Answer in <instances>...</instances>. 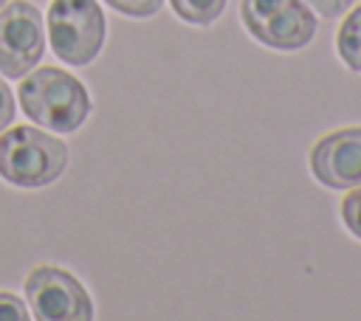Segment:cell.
Segmentation results:
<instances>
[{
	"label": "cell",
	"mask_w": 361,
	"mask_h": 321,
	"mask_svg": "<svg viewBox=\"0 0 361 321\" xmlns=\"http://www.w3.org/2000/svg\"><path fill=\"white\" fill-rule=\"evenodd\" d=\"M23 113L37 124L54 132H73L85 124L90 113L87 87L68 70L45 65L34 73L28 70L17 90Z\"/></svg>",
	"instance_id": "obj_1"
},
{
	"label": "cell",
	"mask_w": 361,
	"mask_h": 321,
	"mask_svg": "<svg viewBox=\"0 0 361 321\" xmlns=\"http://www.w3.org/2000/svg\"><path fill=\"white\" fill-rule=\"evenodd\" d=\"M68 166V144L56 135L17 124L0 132V177L20 189H39L62 177Z\"/></svg>",
	"instance_id": "obj_2"
},
{
	"label": "cell",
	"mask_w": 361,
	"mask_h": 321,
	"mask_svg": "<svg viewBox=\"0 0 361 321\" xmlns=\"http://www.w3.org/2000/svg\"><path fill=\"white\" fill-rule=\"evenodd\" d=\"M104 14L96 0H54L48 6V37L56 59L90 65L104 45Z\"/></svg>",
	"instance_id": "obj_3"
},
{
	"label": "cell",
	"mask_w": 361,
	"mask_h": 321,
	"mask_svg": "<svg viewBox=\"0 0 361 321\" xmlns=\"http://www.w3.org/2000/svg\"><path fill=\"white\" fill-rule=\"evenodd\" d=\"M240 17L257 42L276 51H299L316 34V17L302 0H243Z\"/></svg>",
	"instance_id": "obj_4"
},
{
	"label": "cell",
	"mask_w": 361,
	"mask_h": 321,
	"mask_svg": "<svg viewBox=\"0 0 361 321\" xmlns=\"http://www.w3.org/2000/svg\"><path fill=\"white\" fill-rule=\"evenodd\" d=\"M25 298L39 321H90L93 301L85 284L65 268L39 265L25 276Z\"/></svg>",
	"instance_id": "obj_5"
},
{
	"label": "cell",
	"mask_w": 361,
	"mask_h": 321,
	"mask_svg": "<svg viewBox=\"0 0 361 321\" xmlns=\"http://www.w3.org/2000/svg\"><path fill=\"white\" fill-rule=\"evenodd\" d=\"M45 25L42 14L28 0H11L0 8V73L23 79L42 59Z\"/></svg>",
	"instance_id": "obj_6"
},
{
	"label": "cell",
	"mask_w": 361,
	"mask_h": 321,
	"mask_svg": "<svg viewBox=\"0 0 361 321\" xmlns=\"http://www.w3.org/2000/svg\"><path fill=\"white\" fill-rule=\"evenodd\" d=\"M310 172L327 189L361 186V127H344L319 138L310 149Z\"/></svg>",
	"instance_id": "obj_7"
},
{
	"label": "cell",
	"mask_w": 361,
	"mask_h": 321,
	"mask_svg": "<svg viewBox=\"0 0 361 321\" xmlns=\"http://www.w3.org/2000/svg\"><path fill=\"white\" fill-rule=\"evenodd\" d=\"M336 48H338L341 62L350 70L361 73V6H355L344 17V23H341V28L336 34Z\"/></svg>",
	"instance_id": "obj_8"
},
{
	"label": "cell",
	"mask_w": 361,
	"mask_h": 321,
	"mask_svg": "<svg viewBox=\"0 0 361 321\" xmlns=\"http://www.w3.org/2000/svg\"><path fill=\"white\" fill-rule=\"evenodd\" d=\"M172 11L183 20V23H192V25H212L223 8H226V0H169Z\"/></svg>",
	"instance_id": "obj_9"
},
{
	"label": "cell",
	"mask_w": 361,
	"mask_h": 321,
	"mask_svg": "<svg viewBox=\"0 0 361 321\" xmlns=\"http://www.w3.org/2000/svg\"><path fill=\"white\" fill-rule=\"evenodd\" d=\"M341 222L347 225L350 234H355L361 239V189H355V186L341 200Z\"/></svg>",
	"instance_id": "obj_10"
},
{
	"label": "cell",
	"mask_w": 361,
	"mask_h": 321,
	"mask_svg": "<svg viewBox=\"0 0 361 321\" xmlns=\"http://www.w3.org/2000/svg\"><path fill=\"white\" fill-rule=\"evenodd\" d=\"M110 8L127 14V17H152L158 14V8L164 6V0H104Z\"/></svg>",
	"instance_id": "obj_11"
},
{
	"label": "cell",
	"mask_w": 361,
	"mask_h": 321,
	"mask_svg": "<svg viewBox=\"0 0 361 321\" xmlns=\"http://www.w3.org/2000/svg\"><path fill=\"white\" fill-rule=\"evenodd\" d=\"M28 318H31L28 304L14 293L0 290V321H28Z\"/></svg>",
	"instance_id": "obj_12"
},
{
	"label": "cell",
	"mask_w": 361,
	"mask_h": 321,
	"mask_svg": "<svg viewBox=\"0 0 361 321\" xmlns=\"http://www.w3.org/2000/svg\"><path fill=\"white\" fill-rule=\"evenodd\" d=\"M316 14H322V17H338V14H344L347 8H350V3L353 0H305Z\"/></svg>",
	"instance_id": "obj_13"
},
{
	"label": "cell",
	"mask_w": 361,
	"mask_h": 321,
	"mask_svg": "<svg viewBox=\"0 0 361 321\" xmlns=\"http://www.w3.org/2000/svg\"><path fill=\"white\" fill-rule=\"evenodd\" d=\"M14 113H17V107H14L11 90H8V84L0 79V132L14 121Z\"/></svg>",
	"instance_id": "obj_14"
},
{
	"label": "cell",
	"mask_w": 361,
	"mask_h": 321,
	"mask_svg": "<svg viewBox=\"0 0 361 321\" xmlns=\"http://www.w3.org/2000/svg\"><path fill=\"white\" fill-rule=\"evenodd\" d=\"M6 3H8V0H0V8H3V6H6Z\"/></svg>",
	"instance_id": "obj_15"
}]
</instances>
